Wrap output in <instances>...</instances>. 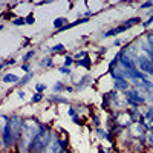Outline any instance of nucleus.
Wrapping results in <instances>:
<instances>
[{
  "label": "nucleus",
  "mask_w": 153,
  "mask_h": 153,
  "mask_svg": "<svg viewBox=\"0 0 153 153\" xmlns=\"http://www.w3.org/2000/svg\"><path fill=\"white\" fill-rule=\"evenodd\" d=\"M42 124H38L37 121L34 120H28V121H23V129H22V138H20V143H22V147H29V144L32 143V139L37 136V133L40 132L42 129Z\"/></svg>",
  "instance_id": "1"
},
{
  "label": "nucleus",
  "mask_w": 153,
  "mask_h": 153,
  "mask_svg": "<svg viewBox=\"0 0 153 153\" xmlns=\"http://www.w3.org/2000/svg\"><path fill=\"white\" fill-rule=\"evenodd\" d=\"M52 141V135L48 129H40V132L37 133V136L32 139V143L28 147L29 153H42L43 150H46V147L49 146V143Z\"/></svg>",
  "instance_id": "2"
},
{
  "label": "nucleus",
  "mask_w": 153,
  "mask_h": 153,
  "mask_svg": "<svg viewBox=\"0 0 153 153\" xmlns=\"http://www.w3.org/2000/svg\"><path fill=\"white\" fill-rule=\"evenodd\" d=\"M5 118V127H3V132H2V139H3V146L5 147H11L14 144V135H12V129H11V124H9V118Z\"/></svg>",
  "instance_id": "3"
},
{
  "label": "nucleus",
  "mask_w": 153,
  "mask_h": 153,
  "mask_svg": "<svg viewBox=\"0 0 153 153\" xmlns=\"http://www.w3.org/2000/svg\"><path fill=\"white\" fill-rule=\"evenodd\" d=\"M65 149H66V141L54 138L52 141L49 143V146L46 147L45 153H65Z\"/></svg>",
  "instance_id": "4"
},
{
  "label": "nucleus",
  "mask_w": 153,
  "mask_h": 153,
  "mask_svg": "<svg viewBox=\"0 0 153 153\" xmlns=\"http://www.w3.org/2000/svg\"><path fill=\"white\" fill-rule=\"evenodd\" d=\"M126 98H127V101H129V104L130 106H135V107L136 106H141L144 101H146V98L139 95L138 91H126Z\"/></svg>",
  "instance_id": "5"
},
{
  "label": "nucleus",
  "mask_w": 153,
  "mask_h": 153,
  "mask_svg": "<svg viewBox=\"0 0 153 153\" xmlns=\"http://www.w3.org/2000/svg\"><path fill=\"white\" fill-rule=\"evenodd\" d=\"M115 89H117V91H127V89H129V81H127L124 76L123 78H117L115 80Z\"/></svg>",
  "instance_id": "6"
},
{
  "label": "nucleus",
  "mask_w": 153,
  "mask_h": 153,
  "mask_svg": "<svg viewBox=\"0 0 153 153\" xmlns=\"http://www.w3.org/2000/svg\"><path fill=\"white\" fill-rule=\"evenodd\" d=\"M127 29H129V26H126V25H121V26H118V28H113V29H110V31L104 32V34H103V37L117 35V34H120V32H124V31H127Z\"/></svg>",
  "instance_id": "7"
},
{
  "label": "nucleus",
  "mask_w": 153,
  "mask_h": 153,
  "mask_svg": "<svg viewBox=\"0 0 153 153\" xmlns=\"http://www.w3.org/2000/svg\"><path fill=\"white\" fill-rule=\"evenodd\" d=\"M66 25H68V19H66V17H57V19L54 20V28L58 29V31L63 29Z\"/></svg>",
  "instance_id": "8"
},
{
  "label": "nucleus",
  "mask_w": 153,
  "mask_h": 153,
  "mask_svg": "<svg viewBox=\"0 0 153 153\" xmlns=\"http://www.w3.org/2000/svg\"><path fill=\"white\" fill-rule=\"evenodd\" d=\"M2 80H3V83H17V81H20V78L14 74H6Z\"/></svg>",
  "instance_id": "9"
},
{
  "label": "nucleus",
  "mask_w": 153,
  "mask_h": 153,
  "mask_svg": "<svg viewBox=\"0 0 153 153\" xmlns=\"http://www.w3.org/2000/svg\"><path fill=\"white\" fill-rule=\"evenodd\" d=\"M87 81H91V75H84L78 83H75L76 89H83V87H86V86H87Z\"/></svg>",
  "instance_id": "10"
},
{
  "label": "nucleus",
  "mask_w": 153,
  "mask_h": 153,
  "mask_svg": "<svg viewBox=\"0 0 153 153\" xmlns=\"http://www.w3.org/2000/svg\"><path fill=\"white\" fill-rule=\"evenodd\" d=\"M32 76H34V72H29V74H26L25 76H22L20 81H19V86H25V84H28V83L31 81Z\"/></svg>",
  "instance_id": "11"
},
{
  "label": "nucleus",
  "mask_w": 153,
  "mask_h": 153,
  "mask_svg": "<svg viewBox=\"0 0 153 153\" xmlns=\"http://www.w3.org/2000/svg\"><path fill=\"white\" fill-rule=\"evenodd\" d=\"M76 65H78V66H84V68H91V58H89V57H84L83 60H80V61H76Z\"/></svg>",
  "instance_id": "12"
},
{
  "label": "nucleus",
  "mask_w": 153,
  "mask_h": 153,
  "mask_svg": "<svg viewBox=\"0 0 153 153\" xmlns=\"http://www.w3.org/2000/svg\"><path fill=\"white\" fill-rule=\"evenodd\" d=\"M63 91H66V86L63 84L61 81H57V83H55V86H54V92H55V94H58V92H63Z\"/></svg>",
  "instance_id": "13"
},
{
  "label": "nucleus",
  "mask_w": 153,
  "mask_h": 153,
  "mask_svg": "<svg viewBox=\"0 0 153 153\" xmlns=\"http://www.w3.org/2000/svg\"><path fill=\"white\" fill-rule=\"evenodd\" d=\"M40 66H43V68H49V66H52V58H51V57H45V58L40 61Z\"/></svg>",
  "instance_id": "14"
},
{
  "label": "nucleus",
  "mask_w": 153,
  "mask_h": 153,
  "mask_svg": "<svg viewBox=\"0 0 153 153\" xmlns=\"http://www.w3.org/2000/svg\"><path fill=\"white\" fill-rule=\"evenodd\" d=\"M139 22H141V19H139V17H133V19H129V20H127L124 25H126V26H133V25H138Z\"/></svg>",
  "instance_id": "15"
},
{
  "label": "nucleus",
  "mask_w": 153,
  "mask_h": 153,
  "mask_svg": "<svg viewBox=\"0 0 153 153\" xmlns=\"http://www.w3.org/2000/svg\"><path fill=\"white\" fill-rule=\"evenodd\" d=\"M51 101H55V103H68V98H63V97H60V95H54V97H51L49 98Z\"/></svg>",
  "instance_id": "16"
},
{
  "label": "nucleus",
  "mask_w": 153,
  "mask_h": 153,
  "mask_svg": "<svg viewBox=\"0 0 153 153\" xmlns=\"http://www.w3.org/2000/svg\"><path fill=\"white\" fill-rule=\"evenodd\" d=\"M63 51H65V45L63 43H58V45L51 48V52H63Z\"/></svg>",
  "instance_id": "17"
},
{
  "label": "nucleus",
  "mask_w": 153,
  "mask_h": 153,
  "mask_svg": "<svg viewBox=\"0 0 153 153\" xmlns=\"http://www.w3.org/2000/svg\"><path fill=\"white\" fill-rule=\"evenodd\" d=\"M74 57H65V63H63V66L65 68H71L72 65H74Z\"/></svg>",
  "instance_id": "18"
},
{
  "label": "nucleus",
  "mask_w": 153,
  "mask_h": 153,
  "mask_svg": "<svg viewBox=\"0 0 153 153\" xmlns=\"http://www.w3.org/2000/svg\"><path fill=\"white\" fill-rule=\"evenodd\" d=\"M35 89H37V94H43L46 89H48V86L46 84H43V83H38L37 86H35Z\"/></svg>",
  "instance_id": "19"
},
{
  "label": "nucleus",
  "mask_w": 153,
  "mask_h": 153,
  "mask_svg": "<svg viewBox=\"0 0 153 153\" xmlns=\"http://www.w3.org/2000/svg\"><path fill=\"white\" fill-rule=\"evenodd\" d=\"M12 23H14L16 26H23V25H26V22H25V19H23V17H16Z\"/></svg>",
  "instance_id": "20"
},
{
  "label": "nucleus",
  "mask_w": 153,
  "mask_h": 153,
  "mask_svg": "<svg viewBox=\"0 0 153 153\" xmlns=\"http://www.w3.org/2000/svg\"><path fill=\"white\" fill-rule=\"evenodd\" d=\"M97 132H98V135L101 136V138H104V139H109L110 141V135L106 132V130H103V129H97Z\"/></svg>",
  "instance_id": "21"
},
{
  "label": "nucleus",
  "mask_w": 153,
  "mask_h": 153,
  "mask_svg": "<svg viewBox=\"0 0 153 153\" xmlns=\"http://www.w3.org/2000/svg\"><path fill=\"white\" fill-rule=\"evenodd\" d=\"M43 100V94H34V97L31 98V103H38Z\"/></svg>",
  "instance_id": "22"
},
{
  "label": "nucleus",
  "mask_w": 153,
  "mask_h": 153,
  "mask_svg": "<svg viewBox=\"0 0 153 153\" xmlns=\"http://www.w3.org/2000/svg\"><path fill=\"white\" fill-rule=\"evenodd\" d=\"M83 57H87V52H86V51H81V52H78V54H75L74 60H76V61H80V60H83Z\"/></svg>",
  "instance_id": "23"
},
{
  "label": "nucleus",
  "mask_w": 153,
  "mask_h": 153,
  "mask_svg": "<svg viewBox=\"0 0 153 153\" xmlns=\"http://www.w3.org/2000/svg\"><path fill=\"white\" fill-rule=\"evenodd\" d=\"M58 71H60V74H63V75H72V71H71V68H65V66H61Z\"/></svg>",
  "instance_id": "24"
},
{
  "label": "nucleus",
  "mask_w": 153,
  "mask_h": 153,
  "mask_svg": "<svg viewBox=\"0 0 153 153\" xmlns=\"http://www.w3.org/2000/svg\"><path fill=\"white\" fill-rule=\"evenodd\" d=\"M34 54H35V52H34V51H29V52H26V54H25V57H23V60H25V61H29V60H31V58L34 57Z\"/></svg>",
  "instance_id": "25"
},
{
  "label": "nucleus",
  "mask_w": 153,
  "mask_h": 153,
  "mask_svg": "<svg viewBox=\"0 0 153 153\" xmlns=\"http://www.w3.org/2000/svg\"><path fill=\"white\" fill-rule=\"evenodd\" d=\"M25 22H26V25H34V23H35V19H34V16L31 14V16H28L26 19H25Z\"/></svg>",
  "instance_id": "26"
},
{
  "label": "nucleus",
  "mask_w": 153,
  "mask_h": 153,
  "mask_svg": "<svg viewBox=\"0 0 153 153\" xmlns=\"http://www.w3.org/2000/svg\"><path fill=\"white\" fill-rule=\"evenodd\" d=\"M29 69H31V66L28 65V63H25V65H22V71H23V72L29 74Z\"/></svg>",
  "instance_id": "27"
},
{
  "label": "nucleus",
  "mask_w": 153,
  "mask_h": 153,
  "mask_svg": "<svg viewBox=\"0 0 153 153\" xmlns=\"http://www.w3.org/2000/svg\"><path fill=\"white\" fill-rule=\"evenodd\" d=\"M152 23H153V17H150V19H149L147 22H144V23H143V26H144V28H149Z\"/></svg>",
  "instance_id": "28"
},
{
  "label": "nucleus",
  "mask_w": 153,
  "mask_h": 153,
  "mask_svg": "<svg viewBox=\"0 0 153 153\" xmlns=\"http://www.w3.org/2000/svg\"><path fill=\"white\" fill-rule=\"evenodd\" d=\"M146 118H147V120H149V118H153V107L149 109V112L146 113Z\"/></svg>",
  "instance_id": "29"
},
{
  "label": "nucleus",
  "mask_w": 153,
  "mask_h": 153,
  "mask_svg": "<svg viewBox=\"0 0 153 153\" xmlns=\"http://www.w3.org/2000/svg\"><path fill=\"white\" fill-rule=\"evenodd\" d=\"M68 115H69V117H75V115H76V113H75V109H74V107H69V109H68Z\"/></svg>",
  "instance_id": "30"
},
{
  "label": "nucleus",
  "mask_w": 153,
  "mask_h": 153,
  "mask_svg": "<svg viewBox=\"0 0 153 153\" xmlns=\"http://www.w3.org/2000/svg\"><path fill=\"white\" fill-rule=\"evenodd\" d=\"M72 121H74L75 124H81V120H80L78 115H75V117H72Z\"/></svg>",
  "instance_id": "31"
},
{
  "label": "nucleus",
  "mask_w": 153,
  "mask_h": 153,
  "mask_svg": "<svg viewBox=\"0 0 153 153\" xmlns=\"http://www.w3.org/2000/svg\"><path fill=\"white\" fill-rule=\"evenodd\" d=\"M150 6H153V3H152V2H146V3L141 5V9H144V8H150Z\"/></svg>",
  "instance_id": "32"
},
{
  "label": "nucleus",
  "mask_w": 153,
  "mask_h": 153,
  "mask_svg": "<svg viewBox=\"0 0 153 153\" xmlns=\"http://www.w3.org/2000/svg\"><path fill=\"white\" fill-rule=\"evenodd\" d=\"M14 63H16V60H14V58H11V60L5 61V66H6V65H14Z\"/></svg>",
  "instance_id": "33"
},
{
  "label": "nucleus",
  "mask_w": 153,
  "mask_h": 153,
  "mask_svg": "<svg viewBox=\"0 0 153 153\" xmlns=\"http://www.w3.org/2000/svg\"><path fill=\"white\" fill-rule=\"evenodd\" d=\"M19 97L23 100V98H25V92H23V91H20V92H19Z\"/></svg>",
  "instance_id": "34"
},
{
  "label": "nucleus",
  "mask_w": 153,
  "mask_h": 153,
  "mask_svg": "<svg viewBox=\"0 0 153 153\" xmlns=\"http://www.w3.org/2000/svg\"><path fill=\"white\" fill-rule=\"evenodd\" d=\"M121 45V40H115V46H120Z\"/></svg>",
  "instance_id": "35"
},
{
  "label": "nucleus",
  "mask_w": 153,
  "mask_h": 153,
  "mask_svg": "<svg viewBox=\"0 0 153 153\" xmlns=\"http://www.w3.org/2000/svg\"><path fill=\"white\" fill-rule=\"evenodd\" d=\"M3 68H5V63H0V71H2Z\"/></svg>",
  "instance_id": "36"
},
{
  "label": "nucleus",
  "mask_w": 153,
  "mask_h": 153,
  "mask_svg": "<svg viewBox=\"0 0 153 153\" xmlns=\"http://www.w3.org/2000/svg\"><path fill=\"white\" fill-rule=\"evenodd\" d=\"M3 29V25H0V31H2Z\"/></svg>",
  "instance_id": "37"
},
{
  "label": "nucleus",
  "mask_w": 153,
  "mask_h": 153,
  "mask_svg": "<svg viewBox=\"0 0 153 153\" xmlns=\"http://www.w3.org/2000/svg\"><path fill=\"white\" fill-rule=\"evenodd\" d=\"M0 139H2V132H0Z\"/></svg>",
  "instance_id": "38"
}]
</instances>
